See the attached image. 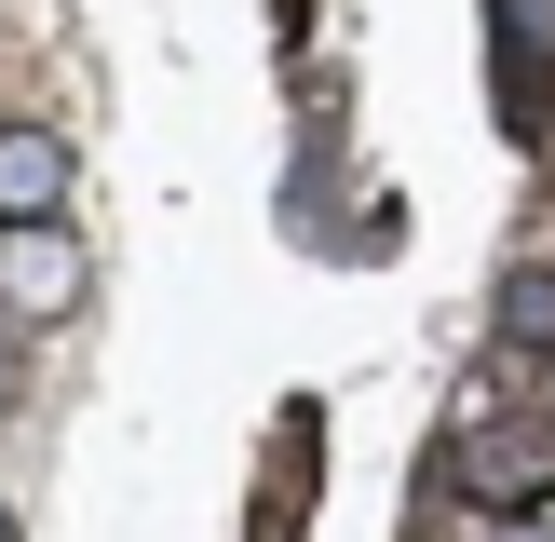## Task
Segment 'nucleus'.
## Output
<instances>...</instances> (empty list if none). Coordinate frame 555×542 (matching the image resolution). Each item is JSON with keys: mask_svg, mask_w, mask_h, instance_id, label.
I'll return each mask as SVG.
<instances>
[{"mask_svg": "<svg viewBox=\"0 0 555 542\" xmlns=\"http://www.w3.org/2000/svg\"><path fill=\"white\" fill-rule=\"evenodd\" d=\"M54 190H68V150L54 136H0V217H41Z\"/></svg>", "mask_w": 555, "mask_h": 542, "instance_id": "nucleus-1", "label": "nucleus"}, {"mask_svg": "<svg viewBox=\"0 0 555 542\" xmlns=\"http://www.w3.org/2000/svg\"><path fill=\"white\" fill-rule=\"evenodd\" d=\"M0 542H14V529H0Z\"/></svg>", "mask_w": 555, "mask_h": 542, "instance_id": "nucleus-2", "label": "nucleus"}]
</instances>
